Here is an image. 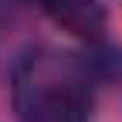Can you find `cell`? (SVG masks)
<instances>
[{
    "instance_id": "cell-1",
    "label": "cell",
    "mask_w": 122,
    "mask_h": 122,
    "mask_svg": "<svg viewBox=\"0 0 122 122\" xmlns=\"http://www.w3.org/2000/svg\"><path fill=\"white\" fill-rule=\"evenodd\" d=\"M95 75L81 54L37 48L10 75V102L20 122H92Z\"/></svg>"
},
{
    "instance_id": "cell-2",
    "label": "cell",
    "mask_w": 122,
    "mask_h": 122,
    "mask_svg": "<svg viewBox=\"0 0 122 122\" xmlns=\"http://www.w3.org/2000/svg\"><path fill=\"white\" fill-rule=\"evenodd\" d=\"M41 7L54 27L68 30L71 37H78L85 44H95L105 37L109 10L102 0H41Z\"/></svg>"
}]
</instances>
